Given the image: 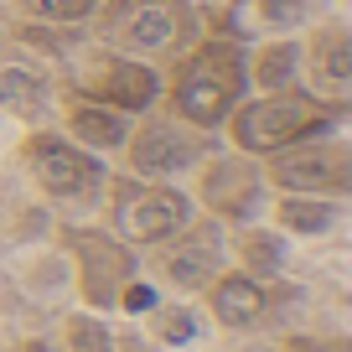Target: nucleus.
<instances>
[{
  "mask_svg": "<svg viewBox=\"0 0 352 352\" xmlns=\"http://www.w3.org/2000/svg\"><path fill=\"white\" fill-rule=\"evenodd\" d=\"M151 331L155 342H166V347H187V342H197V311L187 306V300H155L151 306Z\"/></svg>",
  "mask_w": 352,
  "mask_h": 352,
  "instance_id": "20",
  "label": "nucleus"
},
{
  "mask_svg": "<svg viewBox=\"0 0 352 352\" xmlns=\"http://www.w3.org/2000/svg\"><path fill=\"white\" fill-rule=\"evenodd\" d=\"M109 202V233L124 239L130 249H155L171 233H182L197 218V202L176 182H140V176H109L104 187Z\"/></svg>",
  "mask_w": 352,
  "mask_h": 352,
  "instance_id": "5",
  "label": "nucleus"
},
{
  "mask_svg": "<svg viewBox=\"0 0 352 352\" xmlns=\"http://www.w3.org/2000/svg\"><path fill=\"white\" fill-rule=\"evenodd\" d=\"M233 249H239V270L254 280H275L280 264H285V233L280 228H259V223H243L233 233Z\"/></svg>",
  "mask_w": 352,
  "mask_h": 352,
  "instance_id": "19",
  "label": "nucleus"
},
{
  "mask_svg": "<svg viewBox=\"0 0 352 352\" xmlns=\"http://www.w3.org/2000/svg\"><path fill=\"white\" fill-rule=\"evenodd\" d=\"M63 249L73 254L78 270V296L88 311H114L124 280H135V249L124 239H114L109 228H83V223H67L63 228Z\"/></svg>",
  "mask_w": 352,
  "mask_h": 352,
  "instance_id": "10",
  "label": "nucleus"
},
{
  "mask_svg": "<svg viewBox=\"0 0 352 352\" xmlns=\"http://www.w3.org/2000/svg\"><path fill=\"white\" fill-rule=\"evenodd\" d=\"M270 223H275L285 239H321L342 223V197H311V192H280L275 208H270Z\"/></svg>",
  "mask_w": 352,
  "mask_h": 352,
  "instance_id": "17",
  "label": "nucleus"
},
{
  "mask_svg": "<svg viewBox=\"0 0 352 352\" xmlns=\"http://www.w3.org/2000/svg\"><path fill=\"white\" fill-rule=\"evenodd\" d=\"M130 124H135V114H120V109H109V104L73 99V94H67L57 130H63L67 140H78L83 151H94V155H120V145L130 140Z\"/></svg>",
  "mask_w": 352,
  "mask_h": 352,
  "instance_id": "14",
  "label": "nucleus"
},
{
  "mask_svg": "<svg viewBox=\"0 0 352 352\" xmlns=\"http://www.w3.org/2000/svg\"><path fill=\"white\" fill-rule=\"evenodd\" d=\"M63 347L67 352H114V331L104 327V316L78 311V316L63 321Z\"/></svg>",
  "mask_w": 352,
  "mask_h": 352,
  "instance_id": "22",
  "label": "nucleus"
},
{
  "mask_svg": "<svg viewBox=\"0 0 352 352\" xmlns=\"http://www.w3.org/2000/svg\"><path fill=\"white\" fill-rule=\"evenodd\" d=\"M202 296H208L212 316H218L223 327H233V331L259 327L264 311H270V290H264V280L243 275V270H218V280H212Z\"/></svg>",
  "mask_w": 352,
  "mask_h": 352,
  "instance_id": "15",
  "label": "nucleus"
},
{
  "mask_svg": "<svg viewBox=\"0 0 352 352\" xmlns=\"http://www.w3.org/2000/svg\"><path fill=\"white\" fill-rule=\"evenodd\" d=\"M161 83H166V73L155 63L114 52V47H94L83 63L67 67V94H73V99L109 104V109H120V114L155 109V104H161Z\"/></svg>",
  "mask_w": 352,
  "mask_h": 352,
  "instance_id": "7",
  "label": "nucleus"
},
{
  "mask_svg": "<svg viewBox=\"0 0 352 352\" xmlns=\"http://www.w3.org/2000/svg\"><path fill=\"white\" fill-rule=\"evenodd\" d=\"M212 151H218V135H202V130H192V124H182L176 114H166L161 104L135 114L130 140L120 145L124 171L140 176V182H182V176H192Z\"/></svg>",
  "mask_w": 352,
  "mask_h": 352,
  "instance_id": "6",
  "label": "nucleus"
},
{
  "mask_svg": "<svg viewBox=\"0 0 352 352\" xmlns=\"http://www.w3.org/2000/svg\"><path fill=\"white\" fill-rule=\"evenodd\" d=\"M16 11L47 26H88V16L99 11V0H16Z\"/></svg>",
  "mask_w": 352,
  "mask_h": 352,
  "instance_id": "21",
  "label": "nucleus"
},
{
  "mask_svg": "<svg viewBox=\"0 0 352 352\" xmlns=\"http://www.w3.org/2000/svg\"><path fill=\"white\" fill-rule=\"evenodd\" d=\"M300 42V88L321 99H347L352 88V32L347 21H311Z\"/></svg>",
  "mask_w": 352,
  "mask_h": 352,
  "instance_id": "13",
  "label": "nucleus"
},
{
  "mask_svg": "<svg viewBox=\"0 0 352 352\" xmlns=\"http://www.w3.org/2000/svg\"><path fill=\"white\" fill-rule=\"evenodd\" d=\"M321 0H218L212 11H197L208 36H228V42L249 47L264 36H300L316 21Z\"/></svg>",
  "mask_w": 352,
  "mask_h": 352,
  "instance_id": "12",
  "label": "nucleus"
},
{
  "mask_svg": "<svg viewBox=\"0 0 352 352\" xmlns=\"http://www.w3.org/2000/svg\"><path fill=\"white\" fill-rule=\"evenodd\" d=\"M16 155H21L26 176L36 182V192L57 208H99L104 202V187H109L104 155L67 140L57 124H32L16 145Z\"/></svg>",
  "mask_w": 352,
  "mask_h": 352,
  "instance_id": "4",
  "label": "nucleus"
},
{
  "mask_svg": "<svg viewBox=\"0 0 352 352\" xmlns=\"http://www.w3.org/2000/svg\"><path fill=\"white\" fill-rule=\"evenodd\" d=\"M223 259H228V228L218 218H192L182 233L155 243V275L182 296H202L218 280Z\"/></svg>",
  "mask_w": 352,
  "mask_h": 352,
  "instance_id": "11",
  "label": "nucleus"
},
{
  "mask_svg": "<svg viewBox=\"0 0 352 352\" xmlns=\"http://www.w3.org/2000/svg\"><path fill=\"white\" fill-rule=\"evenodd\" d=\"M285 352H352L347 342H321V337H290Z\"/></svg>",
  "mask_w": 352,
  "mask_h": 352,
  "instance_id": "24",
  "label": "nucleus"
},
{
  "mask_svg": "<svg viewBox=\"0 0 352 352\" xmlns=\"http://www.w3.org/2000/svg\"><path fill=\"white\" fill-rule=\"evenodd\" d=\"M243 63H249V94L300 88V42L296 36H264V42L243 47Z\"/></svg>",
  "mask_w": 352,
  "mask_h": 352,
  "instance_id": "16",
  "label": "nucleus"
},
{
  "mask_svg": "<svg viewBox=\"0 0 352 352\" xmlns=\"http://www.w3.org/2000/svg\"><path fill=\"white\" fill-rule=\"evenodd\" d=\"M259 166L275 192H311V197H347L352 192V145L342 130L270 151L259 155Z\"/></svg>",
  "mask_w": 352,
  "mask_h": 352,
  "instance_id": "8",
  "label": "nucleus"
},
{
  "mask_svg": "<svg viewBox=\"0 0 352 352\" xmlns=\"http://www.w3.org/2000/svg\"><path fill=\"white\" fill-rule=\"evenodd\" d=\"M52 109V83L42 67L26 63H0V114H16L26 124H42Z\"/></svg>",
  "mask_w": 352,
  "mask_h": 352,
  "instance_id": "18",
  "label": "nucleus"
},
{
  "mask_svg": "<svg viewBox=\"0 0 352 352\" xmlns=\"http://www.w3.org/2000/svg\"><path fill=\"white\" fill-rule=\"evenodd\" d=\"M88 21H94L99 47L145 57V63H171L202 36L192 0H99V11Z\"/></svg>",
  "mask_w": 352,
  "mask_h": 352,
  "instance_id": "3",
  "label": "nucleus"
},
{
  "mask_svg": "<svg viewBox=\"0 0 352 352\" xmlns=\"http://www.w3.org/2000/svg\"><path fill=\"white\" fill-rule=\"evenodd\" d=\"M208 218H218L223 228H243V223H259V212L270 208V182H264L259 155L243 151H212L197 166V187H192Z\"/></svg>",
  "mask_w": 352,
  "mask_h": 352,
  "instance_id": "9",
  "label": "nucleus"
},
{
  "mask_svg": "<svg viewBox=\"0 0 352 352\" xmlns=\"http://www.w3.org/2000/svg\"><path fill=\"white\" fill-rule=\"evenodd\" d=\"M249 99V63L243 47L228 36H197L187 52L171 57L161 83V109L202 135H223L228 114Z\"/></svg>",
  "mask_w": 352,
  "mask_h": 352,
  "instance_id": "1",
  "label": "nucleus"
},
{
  "mask_svg": "<svg viewBox=\"0 0 352 352\" xmlns=\"http://www.w3.org/2000/svg\"><path fill=\"white\" fill-rule=\"evenodd\" d=\"M155 300H161V296H155V285L135 275V280H124V290H120V300H114V311H130V316H151Z\"/></svg>",
  "mask_w": 352,
  "mask_h": 352,
  "instance_id": "23",
  "label": "nucleus"
},
{
  "mask_svg": "<svg viewBox=\"0 0 352 352\" xmlns=\"http://www.w3.org/2000/svg\"><path fill=\"white\" fill-rule=\"evenodd\" d=\"M42 352H47V347H42Z\"/></svg>",
  "mask_w": 352,
  "mask_h": 352,
  "instance_id": "25",
  "label": "nucleus"
},
{
  "mask_svg": "<svg viewBox=\"0 0 352 352\" xmlns=\"http://www.w3.org/2000/svg\"><path fill=\"white\" fill-rule=\"evenodd\" d=\"M347 124V99H321L311 88H280V94H249L228 114V145L243 155L285 151L311 135H331Z\"/></svg>",
  "mask_w": 352,
  "mask_h": 352,
  "instance_id": "2",
  "label": "nucleus"
}]
</instances>
